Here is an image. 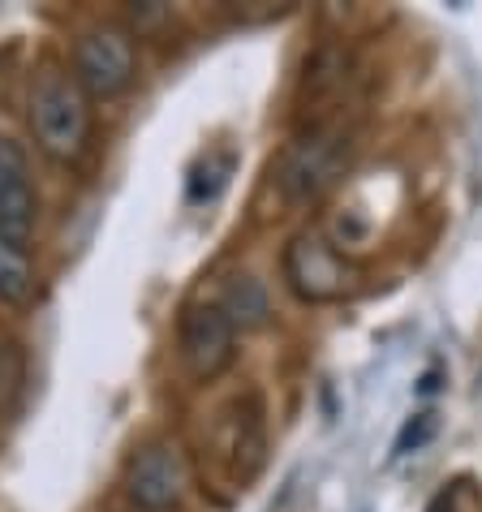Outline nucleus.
I'll return each instance as SVG.
<instances>
[{
	"mask_svg": "<svg viewBox=\"0 0 482 512\" xmlns=\"http://www.w3.org/2000/svg\"><path fill=\"white\" fill-rule=\"evenodd\" d=\"M285 280L302 302L319 306V302H336V297L349 293L353 267L340 259L328 237L306 229V233H297L289 241V250H285Z\"/></svg>",
	"mask_w": 482,
	"mask_h": 512,
	"instance_id": "39448f33",
	"label": "nucleus"
},
{
	"mask_svg": "<svg viewBox=\"0 0 482 512\" xmlns=\"http://www.w3.org/2000/svg\"><path fill=\"white\" fill-rule=\"evenodd\" d=\"M216 306L224 310V319H229L233 327H241V332H254V327H263L267 315H272V306H267V289L250 272L229 276V284H224V297Z\"/></svg>",
	"mask_w": 482,
	"mask_h": 512,
	"instance_id": "1a4fd4ad",
	"label": "nucleus"
},
{
	"mask_svg": "<svg viewBox=\"0 0 482 512\" xmlns=\"http://www.w3.org/2000/svg\"><path fill=\"white\" fill-rule=\"evenodd\" d=\"M233 336L237 327L224 319L216 302H198L181 315V362H186L190 379L207 383L229 371L233 362Z\"/></svg>",
	"mask_w": 482,
	"mask_h": 512,
	"instance_id": "423d86ee",
	"label": "nucleus"
},
{
	"mask_svg": "<svg viewBox=\"0 0 482 512\" xmlns=\"http://www.w3.org/2000/svg\"><path fill=\"white\" fill-rule=\"evenodd\" d=\"M340 78H345V56H340L336 48H323L315 61L306 65V91H310V99L336 91Z\"/></svg>",
	"mask_w": 482,
	"mask_h": 512,
	"instance_id": "9d476101",
	"label": "nucleus"
},
{
	"mask_svg": "<svg viewBox=\"0 0 482 512\" xmlns=\"http://www.w3.org/2000/svg\"><path fill=\"white\" fill-rule=\"evenodd\" d=\"M125 22H95L74 44V78L87 99H117L138 74V44Z\"/></svg>",
	"mask_w": 482,
	"mask_h": 512,
	"instance_id": "f03ea898",
	"label": "nucleus"
},
{
	"mask_svg": "<svg viewBox=\"0 0 482 512\" xmlns=\"http://www.w3.org/2000/svg\"><path fill=\"white\" fill-rule=\"evenodd\" d=\"M18 383H22V358H18V345H0V409L13 405L18 396Z\"/></svg>",
	"mask_w": 482,
	"mask_h": 512,
	"instance_id": "f8f14e48",
	"label": "nucleus"
},
{
	"mask_svg": "<svg viewBox=\"0 0 482 512\" xmlns=\"http://www.w3.org/2000/svg\"><path fill=\"white\" fill-rule=\"evenodd\" d=\"M186 495V461L168 439H151L125 465V500L138 512H177Z\"/></svg>",
	"mask_w": 482,
	"mask_h": 512,
	"instance_id": "20e7f679",
	"label": "nucleus"
},
{
	"mask_svg": "<svg viewBox=\"0 0 482 512\" xmlns=\"http://www.w3.org/2000/svg\"><path fill=\"white\" fill-rule=\"evenodd\" d=\"M35 302V263L22 241L0 233V306L26 310Z\"/></svg>",
	"mask_w": 482,
	"mask_h": 512,
	"instance_id": "6e6552de",
	"label": "nucleus"
},
{
	"mask_svg": "<svg viewBox=\"0 0 482 512\" xmlns=\"http://www.w3.org/2000/svg\"><path fill=\"white\" fill-rule=\"evenodd\" d=\"M130 18H134V26H138V35H143V31H155V26H164L168 18H173V9L147 0V5H134V9H130ZM134 26H130V31H134Z\"/></svg>",
	"mask_w": 482,
	"mask_h": 512,
	"instance_id": "ddd939ff",
	"label": "nucleus"
},
{
	"mask_svg": "<svg viewBox=\"0 0 482 512\" xmlns=\"http://www.w3.org/2000/svg\"><path fill=\"white\" fill-rule=\"evenodd\" d=\"M35 147L56 164H74L87 151L91 138V99L82 95L74 69L44 61L31 78V99H26Z\"/></svg>",
	"mask_w": 482,
	"mask_h": 512,
	"instance_id": "f257e3e1",
	"label": "nucleus"
},
{
	"mask_svg": "<svg viewBox=\"0 0 482 512\" xmlns=\"http://www.w3.org/2000/svg\"><path fill=\"white\" fill-rule=\"evenodd\" d=\"M39 216V198L31 186V164L13 138H0V233L13 241H31Z\"/></svg>",
	"mask_w": 482,
	"mask_h": 512,
	"instance_id": "0eeeda50",
	"label": "nucleus"
},
{
	"mask_svg": "<svg viewBox=\"0 0 482 512\" xmlns=\"http://www.w3.org/2000/svg\"><path fill=\"white\" fill-rule=\"evenodd\" d=\"M435 431H439V418L431 414V409H427V414H414V418L405 422V431L396 435V448L392 452H396V457H409V452L427 448L431 439H435Z\"/></svg>",
	"mask_w": 482,
	"mask_h": 512,
	"instance_id": "9b49d317",
	"label": "nucleus"
},
{
	"mask_svg": "<svg viewBox=\"0 0 482 512\" xmlns=\"http://www.w3.org/2000/svg\"><path fill=\"white\" fill-rule=\"evenodd\" d=\"M349 151H353V142L340 125H315L310 134L293 138L285 160L276 168V186L285 194V203H293V207L315 203V198L345 173Z\"/></svg>",
	"mask_w": 482,
	"mask_h": 512,
	"instance_id": "7ed1b4c3",
	"label": "nucleus"
}]
</instances>
